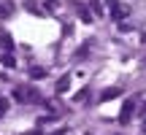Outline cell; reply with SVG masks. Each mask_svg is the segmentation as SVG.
<instances>
[{"mask_svg": "<svg viewBox=\"0 0 146 135\" xmlns=\"http://www.w3.org/2000/svg\"><path fill=\"white\" fill-rule=\"evenodd\" d=\"M92 8H95L98 16H103V3H100V0H92Z\"/></svg>", "mask_w": 146, "mask_h": 135, "instance_id": "52a82bcc", "label": "cell"}, {"mask_svg": "<svg viewBox=\"0 0 146 135\" xmlns=\"http://www.w3.org/2000/svg\"><path fill=\"white\" fill-rule=\"evenodd\" d=\"M78 16H81V22H87V24L92 22V14H89V8H87V5H78Z\"/></svg>", "mask_w": 146, "mask_h": 135, "instance_id": "3957f363", "label": "cell"}, {"mask_svg": "<svg viewBox=\"0 0 146 135\" xmlns=\"http://www.w3.org/2000/svg\"><path fill=\"white\" fill-rule=\"evenodd\" d=\"M133 111H135V103H133V100H127V103L122 105V114H119V124H127V122H130Z\"/></svg>", "mask_w": 146, "mask_h": 135, "instance_id": "6da1fadb", "label": "cell"}, {"mask_svg": "<svg viewBox=\"0 0 146 135\" xmlns=\"http://www.w3.org/2000/svg\"><path fill=\"white\" fill-rule=\"evenodd\" d=\"M122 95V87H111V89H106L103 95H100V103H106V100H114V97H119Z\"/></svg>", "mask_w": 146, "mask_h": 135, "instance_id": "7a4b0ae2", "label": "cell"}, {"mask_svg": "<svg viewBox=\"0 0 146 135\" xmlns=\"http://www.w3.org/2000/svg\"><path fill=\"white\" fill-rule=\"evenodd\" d=\"M3 65H5V68H14V65H16V60L11 57V54H3Z\"/></svg>", "mask_w": 146, "mask_h": 135, "instance_id": "8992f818", "label": "cell"}, {"mask_svg": "<svg viewBox=\"0 0 146 135\" xmlns=\"http://www.w3.org/2000/svg\"><path fill=\"white\" fill-rule=\"evenodd\" d=\"M30 76L33 78H43V76H46V70H43V68H30Z\"/></svg>", "mask_w": 146, "mask_h": 135, "instance_id": "5b68a950", "label": "cell"}, {"mask_svg": "<svg viewBox=\"0 0 146 135\" xmlns=\"http://www.w3.org/2000/svg\"><path fill=\"white\" fill-rule=\"evenodd\" d=\"M68 84H70V76H62V78H60V84H57V92H65Z\"/></svg>", "mask_w": 146, "mask_h": 135, "instance_id": "277c9868", "label": "cell"}]
</instances>
